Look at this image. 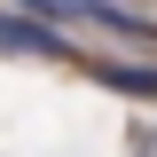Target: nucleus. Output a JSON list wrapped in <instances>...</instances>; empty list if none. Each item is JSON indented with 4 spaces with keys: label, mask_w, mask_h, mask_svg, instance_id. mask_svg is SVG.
Segmentation results:
<instances>
[{
    "label": "nucleus",
    "mask_w": 157,
    "mask_h": 157,
    "mask_svg": "<svg viewBox=\"0 0 157 157\" xmlns=\"http://www.w3.org/2000/svg\"><path fill=\"white\" fill-rule=\"evenodd\" d=\"M0 47H8V55H63L71 39H55L47 16H16V8H0Z\"/></svg>",
    "instance_id": "nucleus-1"
},
{
    "label": "nucleus",
    "mask_w": 157,
    "mask_h": 157,
    "mask_svg": "<svg viewBox=\"0 0 157 157\" xmlns=\"http://www.w3.org/2000/svg\"><path fill=\"white\" fill-rule=\"evenodd\" d=\"M94 78L110 86V94H141V102L157 94V71H141V63H94Z\"/></svg>",
    "instance_id": "nucleus-2"
}]
</instances>
